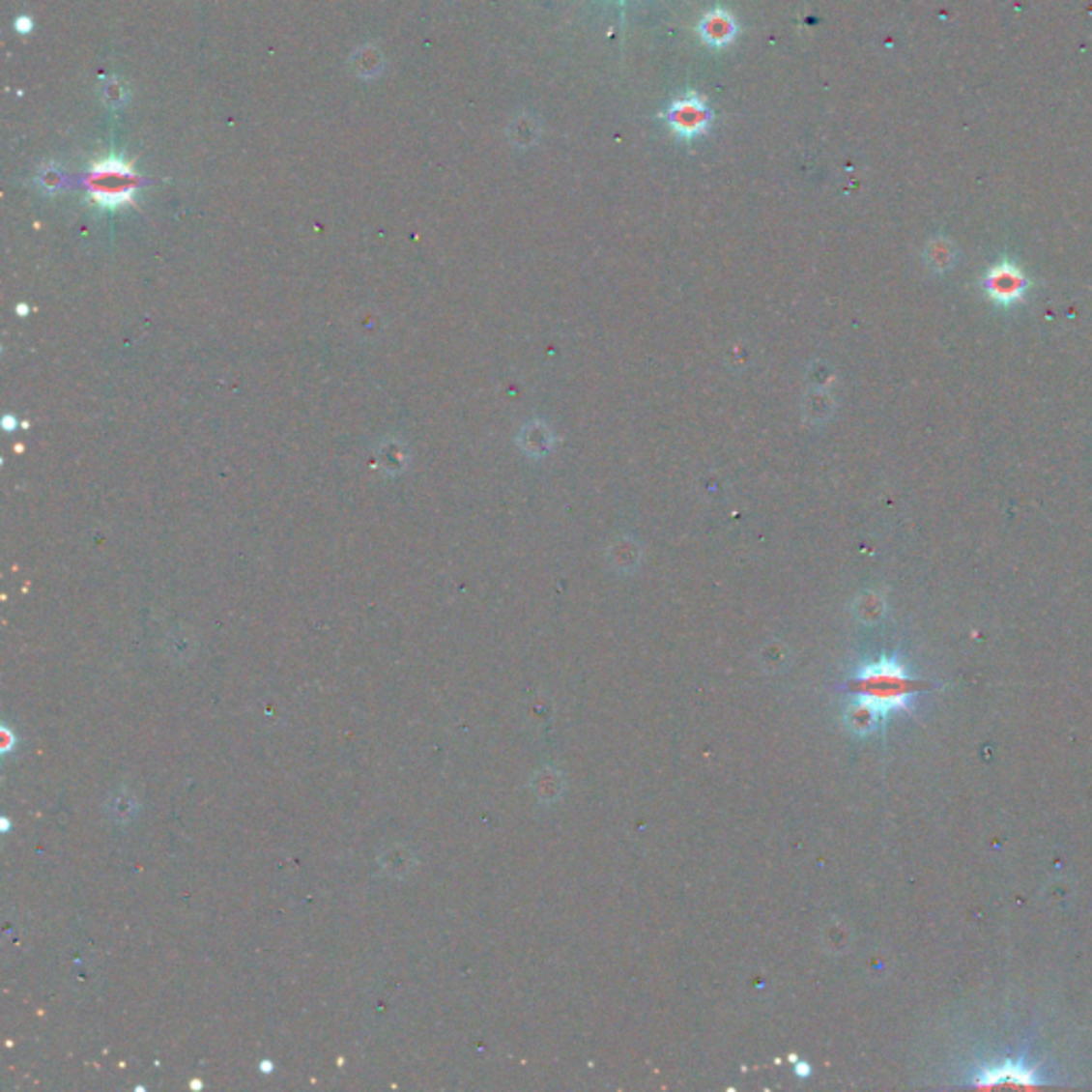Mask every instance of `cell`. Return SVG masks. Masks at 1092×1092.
<instances>
[{
	"label": "cell",
	"mask_w": 1092,
	"mask_h": 1092,
	"mask_svg": "<svg viewBox=\"0 0 1092 1092\" xmlns=\"http://www.w3.org/2000/svg\"><path fill=\"white\" fill-rule=\"evenodd\" d=\"M698 37L706 47L721 49L733 43L738 35V24L734 15L726 12V9L715 7L713 12L706 14L698 24Z\"/></svg>",
	"instance_id": "8992f818"
},
{
	"label": "cell",
	"mask_w": 1092,
	"mask_h": 1092,
	"mask_svg": "<svg viewBox=\"0 0 1092 1092\" xmlns=\"http://www.w3.org/2000/svg\"><path fill=\"white\" fill-rule=\"evenodd\" d=\"M982 286L986 295L991 297L994 303L1009 307L1018 302H1022L1033 282H1030V277L1020 270L1016 263L1001 261L992 265L991 270L984 273Z\"/></svg>",
	"instance_id": "277c9868"
},
{
	"label": "cell",
	"mask_w": 1092,
	"mask_h": 1092,
	"mask_svg": "<svg viewBox=\"0 0 1092 1092\" xmlns=\"http://www.w3.org/2000/svg\"><path fill=\"white\" fill-rule=\"evenodd\" d=\"M924 685L909 676L906 668L894 657H883L877 664L864 666L851 681L856 698L879 708L888 717L892 710L909 708L913 696Z\"/></svg>",
	"instance_id": "6da1fadb"
},
{
	"label": "cell",
	"mask_w": 1092,
	"mask_h": 1092,
	"mask_svg": "<svg viewBox=\"0 0 1092 1092\" xmlns=\"http://www.w3.org/2000/svg\"><path fill=\"white\" fill-rule=\"evenodd\" d=\"M929 263H931V267H934L936 272L950 270L952 263H954L952 244H947L943 240H936L934 244H931L929 245Z\"/></svg>",
	"instance_id": "52a82bcc"
},
{
	"label": "cell",
	"mask_w": 1092,
	"mask_h": 1092,
	"mask_svg": "<svg viewBox=\"0 0 1092 1092\" xmlns=\"http://www.w3.org/2000/svg\"><path fill=\"white\" fill-rule=\"evenodd\" d=\"M662 120L678 139L694 141L698 137H704L710 130L715 113L708 107L704 97H700L698 92L689 90L683 97L675 99L671 105H668V109L662 113Z\"/></svg>",
	"instance_id": "3957f363"
},
{
	"label": "cell",
	"mask_w": 1092,
	"mask_h": 1092,
	"mask_svg": "<svg viewBox=\"0 0 1092 1092\" xmlns=\"http://www.w3.org/2000/svg\"><path fill=\"white\" fill-rule=\"evenodd\" d=\"M619 3H623V0H619Z\"/></svg>",
	"instance_id": "9c48e42d"
},
{
	"label": "cell",
	"mask_w": 1092,
	"mask_h": 1092,
	"mask_svg": "<svg viewBox=\"0 0 1092 1092\" xmlns=\"http://www.w3.org/2000/svg\"><path fill=\"white\" fill-rule=\"evenodd\" d=\"M15 30H17V33H22V35L30 33V30H33V19L26 17V15L17 17V22H15Z\"/></svg>",
	"instance_id": "ba28073f"
},
{
	"label": "cell",
	"mask_w": 1092,
	"mask_h": 1092,
	"mask_svg": "<svg viewBox=\"0 0 1092 1092\" xmlns=\"http://www.w3.org/2000/svg\"><path fill=\"white\" fill-rule=\"evenodd\" d=\"M971 1084L980 1086V1088L1003 1086V1084L1037 1086V1084H1042V1079H1039V1071L1035 1067H1030L1028 1063H1024V1060L1005 1058L1003 1063L984 1067L982 1071H977V1074L973 1076Z\"/></svg>",
	"instance_id": "5b68a950"
},
{
	"label": "cell",
	"mask_w": 1092,
	"mask_h": 1092,
	"mask_svg": "<svg viewBox=\"0 0 1092 1092\" xmlns=\"http://www.w3.org/2000/svg\"><path fill=\"white\" fill-rule=\"evenodd\" d=\"M139 178L129 162L118 157L99 160L88 173L90 197L102 208H118L132 199Z\"/></svg>",
	"instance_id": "7a4b0ae2"
}]
</instances>
